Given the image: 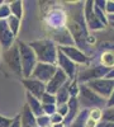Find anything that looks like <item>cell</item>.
I'll return each mask as SVG.
<instances>
[{"label":"cell","mask_w":114,"mask_h":127,"mask_svg":"<svg viewBox=\"0 0 114 127\" xmlns=\"http://www.w3.org/2000/svg\"><path fill=\"white\" fill-rule=\"evenodd\" d=\"M19 46V52H20V59H22V69H23V76L24 79H28L32 76V74L38 64V59L36 56V52L33 48L29 46V43L22 41H17Z\"/></svg>","instance_id":"3957f363"},{"label":"cell","mask_w":114,"mask_h":127,"mask_svg":"<svg viewBox=\"0 0 114 127\" xmlns=\"http://www.w3.org/2000/svg\"><path fill=\"white\" fill-rule=\"evenodd\" d=\"M58 50L76 64H88L90 61L85 52H82L80 48H76L75 46H58Z\"/></svg>","instance_id":"7c38bea8"},{"label":"cell","mask_w":114,"mask_h":127,"mask_svg":"<svg viewBox=\"0 0 114 127\" xmlns=\"http://www.w3.org/2000/svg\"><path fill=\"white\" fill-rule=\"evenodd\" d=\"M107 107L108 108H114V90L110 95V98L108 99V104H107Z\"/></svg>","instance_id":"8d00e7d4"},{"label":"cell","mask_w":114,"mask_h":127,"mask_svg":"<svg viewBox=\"0 0 114 127\" xmlns=\"http://www.w3.org/2000/svg\"><path fill=\"white\" fill-rule=\"evenodd\" d=\"M112 69L105 67L103 65H98V66H91L86 70H84L80 74V80L81 81H91V80H96V79H103L107 78V75L110 72Z\"/></svg>","instance_id":"9c48e42d"},{"label":"cell","mask_w":114,"mask_h":127,"mask_svg":"<svg viewBox=\"0 0 114 127\" xmlns=\"http://www.w3.org/2000/svg\"><path fill=\"white\" fill-rule=\"evenodd\" d=\"M14 39L15 36L10 31L8 20H0V46H1V50L3 51L9 50L14 45Z\"/></svg>","instance_id":"4fadbf2b"},{"label":"cell","mask_w":114,"mask_h":127,"mask_svg":"<svg viewBox=\"0 0 114 127\" xmlns=\"http://www.w3.org/2000/svg\"><path fill=\"white\" fill-rule=\"evenodd\" d=\"M10 15H12V12H10L9 3H5L0 6V20H6Z\"/></svg>","instance_id":"cb8c5ba5"},{"label":"cell","mask_w":114,"mask_h":127,"mask_svg":"<svg viewBox=\"0 0 114 127\" xmlns=\"http://www.w3.org/2000/svg\"><path fill=\"white\" fill-rule=\"evenodd\" d=\"M86 85L91 90H94L96 94H99L100 97L109 99L114 90V79H107V78L96 79V80H91L86 83Z\"/></svg>","instance_id":"8992f818"},{"label":"cell","mask_w":114,"mask_h":127,"mask_svg":"<svg viewBox=\"0 0 114 127\" xmlns=\"http://www.w3.org/2000/svg\"><path fill=\"white\" fill-rule=\"evenodd\" d=\"M94 4H95L99 9L105 10V6H107V1H105V0H96V1H94Z\"/></svg>","instance_id":"d6a6232c"},{"label":"cell","mask_w":114,"mask_h":127,"mask_svg":"<svg viewBox=\"0 0 114 127\" xmlns=\"http://www.w3.org/2000/svg\"><path fill=\"white\" fill-rule=\"evenodd\" d=\"M1 59H3V50H1V46H0V62H1Z\"/></svg>","instance_id":"ab89813d"},{"label":"cell","mask_w":114,"mask_h":127,"mask_svg":"<svg viewBox=\"0 0 114 127\" xmlns=\"http://www.w3.org/2000/svg\"><path fill=\"white\" fill-rule=\"evenodd\" d=\"M4 4H5V1H3V0H0V6L4 5Z\"/></svg>","instance_id":"b9f144b4"},{"label":"cell","mask_w":114,"mask_h":127,"mask_svg":"<svg viewBox=\"0 0 114 127\" xmlns=\"http://www.w3.org/2000/svg\"><path fill=\"white\" fill-rule=\"evenodd\" d=\"M98 125H99L98 122H95L94 120H91L90 117H88V120L85 122V127H96Z\"/></svg>","instance_id":"836d02e7"},{"label":"cell","mask_w":114,"mask_h":127,"mask_svg":"<svg viewBox=\"0 0 114 127\" xmlns=\"http://www.w3.org/2000/svg\"><path fill=\"white\" fill-rule=\"evenodd\" d=\"M29 46L36 52L38 62L43 64H55L57 62V54L58 47L55 45L52 39H37L29 42Z\"/></svg>","instance_id":"7a4b0ae2"},{"label":"cell","mask_w":114,"mask_h":127,"mask_svg":"<svg viewBox=\"0 0 114 127\" xmlns=\"http://www.w3.org/2000/svg\"><path fill=\"white\" fill-rule=\"evenodd\" d=\"M68 114L66 116V118H65V126L66 125H71L72 122L75 121V118L77 117V112H79V98H75V97H71V99L68 100Z\"/></svg>","instance_id":"e0dca14e"},{"label":"cell","mask_w":114,"mask_h":127,"mask_svg":"<svg viewBox=\"0 0 114 127\" xmlns=\"http://www.w3.org/2000/svg\"><path fill=\"white\" fill-rule=\"evenodd\" d=\"M57 113L61 114L64 118H66V116L68 114V104H60V105H57Z\"/></svg>","instance_id":"4dcf8cb0"},{"label":"cell","mask_w":114,"mask_h":127,"mask_svg":"<svg viewBox=\"0 0 114 127\" xmlns=\"http://www.w3.org/2000/svg\"><path fill=\"white\" fill-rule=\"evenodd\" d=\"M72 80H68L64 87H62L57 94H56V99H57V105L60 104H67L68 100L71 99V95H70V84Z\"/></svg>","instance_id":"ac0fdd59"},{"label":"cell","mask_w":114,"mask_h":127,"mask_svg":"<svg viewBox=\"0 0 114 127\" xmlns=\"http://www.w3.org/2000/svg\"><path fill=\"white\" fill-rule=\"evenodd\" d=\"M68 80H70V79H68V76L66 75V72L62 70V69L58 67L57 72L55 74V76L46 84V90H47V93L56 95L57 92H58L62 87H64Z\"/></svg>","instance_id":"30bf717a"},{"label":"cell","mask_w":114,"mask_h":127,"mask_svg":"<svg viewBox=\"0 0 114 127\" xmlns=\"http://www.w3.org/2000/svg\"><path fill=\"white\" fill-rule=\"evenodd\" d=\"M103 121L114 122V108H108L103 112Z\"/></svg>","instance_id":"83f0119b"},{"label":"cell","mask_w":114,"mask_h":127,"mask_svg":"<svg viewBox=\"0 0 114 127\" xmlns=\"http://www.w3.org/2000/svg\"><path fill=\"white\" fill-rule=\"evenodd\" d=\"M79 102L82 107H85V109L89 108H103L107 107L108 100L105 98L100 97L99 94H96L94 90H91L86 84L85 85H80V94H79Z\"/></svg>","instance_id":"277c9868"},{"label":"cell","mask_w":114,"mask_h":127,"mask_svg":"<svg viewBox=\"0 0 114 127\" xmlns=\"http://www.w3.org/2000/svg\"><path fill=\"white\" fill-rule=\"evenodd\" d=\"M20 121H22V127H39L37 123V117L30 111L28 104L23 107V111L20 113Z\"/></svg>","instance_id":"9a60e30c"},{"label":"cell","mask_w":114,"mask_h":127,"mask_svg":"<svg viewBox=\"0 0 114 127\" xmlns=\"http://www.w3.org/2000/svg\"><path fill=\"white\" fill-rule=\"evenodd\" d=\"M9 6H10L12 15L17 17L18 19H22V17H23V3H22V1L15 0V1L9 3Z\"/></svg>","instance_id":"44dd1931"},{"label":"cell","mask_w":114,"mask_h":127,"mask_svg":"<svg viewBox=\"0 0 114 127\" xmlns=\"http://www.w3.org/2000/svg\"><path fill=\"white\" fill-rule=\"evenodd\" d=\"M58 67L52 64H43V62H38L37 66L32 74V78L42 81L45 84H47L51 79L55 76V74L57 72Z\"/></svg>","instance_id":"52a82bcc"},{"label":"cell","mask_w":114,"mask_h":127,"mask_svg":"<svg viewBox=\"0 0 114 127\" xmlns=\"http://www.w3.org/2000/svg\"><path fill=\"white\" fill-rule=\"evenodd\" d=\"M49 127H52V126H49Z\"/></svg>","instance_id":"ee69618b"},{"label":"cell","mask_w":114,"mask_h":127,"mask_svg":"<svg viewBox=\"0 0 114 127\" xmlns=\"http://www.w3.org/2000/svg\"><path fill=\"white\" fill-rule=\"evenodd\" d=\"M52 127H66L65 123H58V125H53Z\"/></svg>","instance_id":"f35d334b"},{"label":"cell","mask_w":114,"mask_h":127,"mask_svg":"<svg viewBox=\"0 0 114 127\" xmlns=\"http://www.w3.org/2000/svg\"><path fill=\"white\" fill-rule=\"evenodd\" d=\"M22 84L24 85V88L27 89L28 93H30L32 95H34L36 98H38L39 100L42 99L43 94L47 92L46 90V84L39 81L34 78H28V79H23Z\"/></svg>","instance_id":"8fae6325"},{"label":"cell","mask_w":114,"mask_h":127,"mask_svg":"<svg viewBox=\"0 0 114 127\" xmlns=\"http://www.w3.org/2000/svg\"><path fill=\"white\" fill-rule=\"evenodd\" d=\"M84 17H85V22L89 26L90 29L92 31H99L103 29L105 26L100 22V19L94 12V1H85V8H84Z\"/></svg>","instance_id":"ba28073f"},{"label":"cell","mask_w":114,"mask_h":127,"mask_svg":"<svg viewBox=\"0 0 114 127\" xmlns=\"http://www.w3.org/2000/svg\"><path fill=\"white\" fill-rule=\"evenodd\" d=\"M65 122V118L62 117L61 114H58L57 112L55 113V114H52L51 116V125H58V123H64Z\"/></svg>","instance_id":"f546056e"},{"label":"cell","mask_w":114,"mask_h":127,"mask_svg":"<svg viewBox=\"0 0 114 127\" xmlns=\"http://www.w3.org/2000/svg\"><path fill=\"white\" fill-rule=\"evenodd\" d=\"M10 127H22V121H20V114H18L17 117H15V120H14L13 125L10 126Z\"/></svg>","instance_id":"d590c367"},{"label":"cell","mask_w":114,"mask_h":127,"mask_svg":"<svg viewBox=\"0 0 114 127\" xmlns=\"http://www.w3.org/2000/svg\"><path fill=\"white\" fill-rule=\"evenodd\" d=\"M107 79H114V67L110 70V72L107 75Z\"/></svg>","instance_id":"74e56055"},{"label":"cell","mask_w":114,"mask_h":127,"mask_svg":"<svg viewBox=\"0 0 114 127\" xmlns=\"http://www.w3.org/2000/svg\"><path fill=\"white\" fill-rule=\"evenodd\" d=\"M110 24H112V27L114 28V22H110Z\"/></svg>","instance_id":"7bdbcfd3"},{"label":"cell","mask_w":114,"mask_h":127,"mask_svg":"<svg viewBox=\"0 0 114 127\" xmlns=\"http://www.w3.org/2000/svg\"><path fill=\"white\" fill-rule=\"evenodd\" d=\"M27 95V104L29 105L30 111L34 113L36 117H41V116H43L45 112H43V104L41 103V100L38 98H36L34 95H32L30 93H25Z\"/></svg>","instance_id":"2e32d148"},{"label":"cell","mask_w":114,"mask_h":127,"mask_svg":"<svg viewBox=\"0 0 114 127\" xmlns=\"http://www.w3.org/2000/svg\"><path fill=\"white\" fill-rule=\"evenodd\" d=\"M100 62L103 66L113 69V66H114V51H112V50L104 51L100 56Z\"/></svg>","instance_id":"d6986e66"},{"label":"cell","mask_w":114,"mask_h":127,"mask_svg":"<svg viewBox=\"0 0 114 127\" xmlns=\"http://www.w3.org/2000/svg\"><path fill=\"white\" fill-rule=\"evenodd\" d=\"M15 117L14 118H9V117H4V116H0V127H10L13 125Z\"/></svg>","instance_id":"f1b7e54d"},{"label":"cell","mask_w":114,"mask_h":127,"mask_svg":"<svg viewBox=\"0 0 114 127\" xmlns=\"http://www.w3.org/2000/svg\"><path fill=\"white\" fill-rule=\"evenodd\" d=\"M96 127H114V122H109V121H101Z\"/></svg>","instance_id":"e575fe53"},{"label":"cell","mask_w":114,"mask_h":127,"mask_svg":"<svg viewBox=\"0 0 114 127\" xmlns=\"http://www.w3.org/2000/svg\"><path fill=\"white\" fill-rule=\"evenodd\" d=\"M89 112H90V109H85V108L82 109L81 112H79L75 121L72 122L68 127H85V122H86V120L89 117Z\"/></svg>","instance_id":"ffe728a7"},{"label":"cell","mask_w":114,"mask_h":127,"mask_svg":"<svg viewBox=\"0 0 114 127\" xmlns=\"http://www.w3.org/2000/svg\"><path fill=\"white\" fill-rule=\"evenodd\" d=\"M3 60L5 65L12 70L15 75L23 76V69H22V59H20L19 46L15 43L6 51H3Z\"/></svg>","instance_id":"5b68a950"},{"label":"cell","mask_w":114,"mask_h":127,"mask_svg":"<svg viewBox=\"0 0 114 127\" xmlns=\"http://www.w3.org/2000/svg\"><path fill=\"white\" fill-rule=\"evenodd\" d=\"M6 20H8V24H9L10 31L13 32L14 36H17L18 32H19V29H20V19H18V18L14 17V15H10Z\"/></svg>","instance_id":"7402d4cb"},{"label":"cell","mask_w":114,"mask_h":127,"mask_svg":"<svg viewBox=\"0 0 114 127\" xmlns=\"http://www.w3.org/2000/svg\"><path fill=\"white\" fill-rule=\"evenodd\" d=\"M57 64H58V67L62 69L65 72H66V75L68 76L70 80H74L76 79L75 78V74H76V65H75V62L70 60L64 52H61L58 50V54H57Z\"/></svg>","instance_id":"5bb4252c"},{"label":"cell","mask_w":114,"mask_h":127,"mask_svg":"<svg viewBox=\"0 0 114 127\" xmlns=\"http://www.w3.org/2000/svg\"><path fill=\"white\" fill-rule=\"evenodd\" d=\"M42 104H56L57 103V99H56V95L53 94H49V93H45L43 97H42Z\"/></svg>","instance_id":"484cf974"},{"label":"cell","mask_w":114,"mask_h":127,"mask_svg":"<svg viewBox=\"0 0 114 127\" xmlns=\"http://www.w3.org/2000/svg\"><path fill=\"white\" fill-rule=\"evenodd\" d=\"M37 123L39 127H49V126H52L51 125V117L47 114H43V116H41V117H37Z\"/></svg>","instance_id":"d4e9b609"},{"label":"cell","mask_w":114,"mask_h":127,"mask_svg":"<svg viewBox=\"0 0 114 127\" xmlns=\"http://www.w3.org/2000/svg\"><path fill=\"white\" fill-rule=\"evenodd\" d=\"M85 3H77L71 6V12H68L67 15V22H66V27L68 29V32L71 33L74 42L80 47L86 50L88 45V38L90 37L88 34V31L85 27V17H84V5Z\"/></svg>","instance_id":"6da1fadb"},{"label":"cell","mask_w":114,"mask_h":127,"mask_svg":"<svg viewBox=\"0 0 114 127\" xmlns=\"http://www.w3.org/2000/svg\"><path fill=\"white\" fill-rule=\"evenodd\" d=\"M108 19L110 20V22H114V15H108Z\"/></svg>","instance_id":"60d3db41"},{"label":"cell","mask_w":114,"mask_h":127,"mask_svg":"<svg viewBox=\"0 0 114 127\" xmlns=\"http://www.w3.org/2000/svg\"><path fill=\"white\" fill-rule=\"evenodd\" d=\"M105 13L108 15H114V1L109 0L107 1V6H105Z\"/></svg>","instance_id":"1f68e13d"},{"label":"cell","mask_w":114,"mask_h":127,"mask_svg":"<svg viewBox=\"0 0 114 127\" xmlns=\"http://www.w3.org/2000/svg\"><path fill=\"white\" fill-rule=\"evenodd\" d=\"M89 117L91 120H94L95 122L100 123V120H103V111L100 108H92L89 112Z\"/></svg>","instance_id":"603a6c76"},{"label":"cell","mask_w":114,"mask_h":127,"mask_svg":"<svg viewBox=\"0 0 114 127\" xmlns=\"http://www.w3.org/2000/svg\"><path fill=\"white\" fill-rule=\"evenodd\" d=\"M43 112L47 116H52L57 112V105L56 104H43Z\"/></svg>","instance_id":"4316f807"}]
</instances>
